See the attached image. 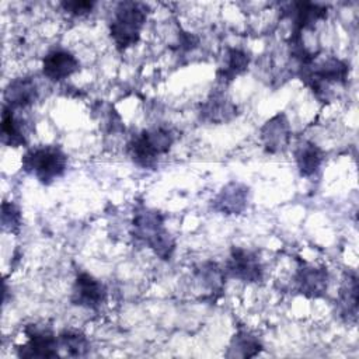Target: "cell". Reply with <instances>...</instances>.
<instances>
[{
	"label": "cell",
	"instance_id": "obj_1",
	"mask_svg": "<svg viewBox=\"0 0 359 359\" xmlns=\"http://www.w3.org/2000/svg\"><path fill=\"white\" fill-rule=\"evenodd\" d=\"M132 236L136 243L151 248L161 259H170L175 243L164 227V219L157 210L140 209L132 222Z\"/></svg>",
	"mask_w": 359,
	"mask_h": 359
},
{
	"label": "cell",
	"instance_id": "obj_2",
	"mask_svg": "<svg viewBox=\"0 0 359 359\" xmlns=\"http://www.w3.org/2000/svg\"><path fill=\"white\" fill-rule=\"evenodd\" d=\"M149 7L140 1H121L109 24V35L119 50H125L140 38Z\"/></svg>",
	"mask_w": 359,
	"mask_h": 359
},
{
	"label": "cell",
	"instance_id": "obj_3",
	"mask_svg": "<svg viewBox=\"0 0 359 359\" xmlns=\"http://www.w3.org/2000/svg\"><path fill=\"white\" fill-rule=\"evenodd\" d=\"M21 164L27 174L35 177L41 184L49 185L66 172L67 156L55 144L36 146L25 151Z\"/></svg>",
	"mask_w": 359,
	"mask_h": 359
},
{
	"label": "cell",
	"instance_id": "obj_4",
	"mask_svg": "<svg viewBox=\"0 0 359 359\" xmlns=\"http://www.w3.org/2000/svg\"><path fill=\"white\" fill-rule=\"evenodd\" d=\"M174 143V135L164 128L147 129L136 135L128 144L132 161L143 168L154 167L158 157L168 153Z\"/></svg>",
	"mask_w": 359,
	"mask_h": 359
},
{
	"label": "cell",
	"instance_id": "obj_5",
	"mask_svg": "<svg viewBox=\"0 0 359 359\" xmlns=\"http://www.w3.org/2000/svg\"><path fill=\"white\" fill-rule=\"evenodd\" d=\"M348 65L337 57L316 62V56L302 66V80L316 94H324L331 84H344L348 77Z\"/></svg>",
	"mask_w": 359,
	"mask_h": 359
},
{
	"label": "cell",
	"instance_id": "obj_6",
	"mask_svg": "<svg viewBox=\"0 0 359 359\" xmlns=\"http://www.w3.org/2000/svg\"><path fill=\"white\" fill-rule=\"evenodd\" d=\"M27 342L17 349L20 358H57L59 341L46 327L29 324L24 330Z\"/></svg>",
	"mask_w": 359,
	"mask_h": 359
},
{
	"label": "cell",
	"instance_id": "obj_7",
	"mask_svg": "<svg viewBox=\"0 0 359 359\" xmlns=\"http://www.w3.org/2000/svg\"><path fill=\"white\" fill-rule=\"evenodd\" d=\"M107 300L105 285L91 273H77L72 287V303L80 307L97 310Z\"/></svg>",
	"mask_w": 359,
	"mask_h": 359
},
{
	"label": "cell",
	"instance_id": "obj_8",
	"mask_svg": "<svg viewBox=\"0 0 359 359\" xmlns=\"http://www.w3.org/2000/svg\"><path fill=\"white\" fill-rule=\"evenodd\" d=\"M224 273L241 282L254 283L262 279L264 269L258 257L254 252L245 248L233 247L230 257L226 262Z\"/></svg>",
	"mask_w": 359,
	"mask_h": 359
},
{
	"label": "cell",
	"instance_id": "obj_9",
	"mask_svg": "<svg viewBox=\"0 0 359 359\" xmlns=\"http://www.w3.org/2000/svg\"><path fill=\"white\" fill-rule=\"evenodd\" d=\"M79 70L80 62L69 50L53 49L43 56L42 73L50 81H62Z\"/></svg>",
	"mask_w": 359,
	"mask_h": 359
},
{
	"label": "cell",
	"instance_id": "obj_10",
	"mask_svg": "<svg viewBox=\"0 0 359 359\" xmlns=\"http://www.w3.org/2000/svg\"><path fill=\"white\" fill-rule=\"evenodd\" d=\"M297 290L306 297H321L328 287V272L323 266L303 265L294 278Z\"/></svg>",
	"mask_w": 359,
	"mask_h": 359
},
{
	"label": "cell",
	"instance_id": "obj_11",
	"mask_svg": "<svg viewBox=\"0 0 359 359\" xmlns=\"http://www.w3.org/2000/svg\"><path fill=\"white\" fill-rule=\"evenodd\" d=\"M259 135L266 151L278 153L283 150L290 139V125L285 114H278L266 121L261 128Z\"/></svg>",
	"mask_w": 359,
	"mask_h": 359
},
{
	"label": "cell",
	"instance_id": "obj_12",
	"mask_svg": "<svg viewBox=\"0 0 359 359\" xmlns=\"http://www.w3.org/2000/svg\"><path fill=\"white\" fill-rule=\"evenodd\" d=\"M248 188L240 182H230L222 188L213 201V209L223 215H238L248 205Z\"/></svg>",
	"mask_w": 359,
	"mask_h": 359
},
{
	"label": "cell",
	"instance_id": "obj_13",
	"mask_svg": "<svg viewBox=\"0 0 359 359\" xmlns=\"http://www.w3.org/2000/svg\"><path fill=\"white\" fill-rule=\"evenodd\" d=\"M38 98L36 83L31 77L14 79L4 90V105L13 109L31 107Z\"/></svg>",
	"mask_w": 359,
	"mask_h": 359
},
{
	"label": "cell",
	"instance_id": "obj_14",
	"mask_svg": "<svg viewBox=\"0 0 359 359\" xmlns=\"http://www.w3.org/2000/svg\"><path fill=\"white\" fill-rule=\"evenodd\" d=\"M287 15L290 17L293 24V32L302 34L303 29L313 28L317 21L324 20L327 17V7L323 4L309 1L290 3Z\"/></svg>",
	"mask_w": 359,
	"mask_h": 359
},
{
	"label": "cell",
	"instance_id": "obj_15",
	"mask_svg": "<svg viewBox=\"0 0 359 359\" xmlns=\"http://www.w3.org/2000/svg\"><path fill=\"white\" fill-rule=\"evenodd\" d=\"M1 140L10 147L24 146L27 143L24 122L15 115V109L4 105L1 112Z\"/></svg>",
	"mask_w": 359,
	"mask_h": 359
},
{
	"label": "cell",
	"instance_id": "obj_16",
	"mask_svg": "<svg viewBox=\"0 0 359 359\" xmlns=\"http://www.w3.org/2000/svg\"><path fill=\"white\" fill-rule=\"evenodd\" d=\"M323 151L311 142H303L297 144L294 150V160L300 175L310 177L316 174L323 163Z\"/></svg>",
	"mask_w": 359,
	"mask_h": 359
},
{
	"label": "cell",
	"instance_id": "obj_17",
	"mask_svg": "<svg viewBox=\"0 0 359 359\" xmlns=\"http://www.w3.org/2000/svg\"><path fill=\"white\" fill-rule=\"evenodd\" d=\"M261 348H262V345L255 335H252L247 331H238L231 338L229 352L226 353V356H229V358H237V356L251 358V356L258 355Z\"/></svg>",
	"mask_w": 359,
	"mask_h": 359
},
{
	"label": "cell",
	"instance_id": "obj_18",
	"mask_svg": "<svg viewBox=\"0 0 359 359\" xmlns=\"http://www.w3.org/2000/svg\"><path fill=\"white\" fill-rule=\"evenodd\" d=\"M339 310L342 316H345L349 321L356 320V311H358V278L355 273H348V279L344 282V286L339 292L338 299Z\"/></svg>",
	"mask_w": 359,
	"mask_h": 359
},
{
	"label": "cell",
	"instance_id": "obj_19",
	"mask_svg": "<svg viewBox=\"0 0 359 359\" xmlns=\"http://www.w3.org/2000/svg\"><path fill=\"white\" fill-rule=\"evenodd\" d=\"M59 349H65L67 356L80 358L86 356L90 351V342L87 337L77 330H65L57 337Z\"/></svg>",
	"mask_w": 359,
	"mask_h": 359
},
{
	"label": "cell",
	"instance_id": "obj_20",
	"mask_svg": "<svg viewBox=\"0 0 359 359\" xmlns=\"http://www.w3.org/2000/svg\"><path fill=\"white\" fill-rule=\"evenodd\" d=\"M250 56L241 49H230L227 55L226 66L222 69V80H233L236 76L247 70Z\"/></svg>",
	"mask_w": 359,
	"mask_h": 359
},
{
	"label": "cell",
	"instance_id": "obj_21",
	"mask_svg": "<svg viewBox=\"0 0 359 359\" xmlns=\"http://www.w3.org/2000/svg\"><path fill=\"white\" fill-rule=\"evenodd\" d=\"M1 226L8 233H18L21 227V210L14 202H7V201L3 202Z\"/></svg>",
	"mask_w": 359,
	"mask_h": 359
},
{
	"label": "cell",
	"instance_id": "obj_22",
	"mask_svg": "<svg viewBox=\"0 0 359 359\" xmlns=\"http://www.w3.org/2000/svg\"><path fill=\"white\" fill-rule=\"evenodd\" d=\"M230 112H233L231 104L224 100L223 95H215L213 100H209L205 104L203 109V115H206L210 121H223Z\"/></svg>",
	"mask_w": 359,
	"mask_h": 359
},
{
	"label": "cell",
	"instance_id": "obj_23",
	"mask_svg": "<svg viewBox=\"0 0 359 359\" xmlns=\"http://www.w3.org/2000/svg\"><path fill=\"white\" fill-rule=\"evenodd\" d=\"M62 8L70 14V15H74V17H81V15H86L88 13L93 11L95 3L94 1H62L60 3Z\"/></svg>",
	"mask_w": 359,
	"mask_h": 359
}]
</instances>
